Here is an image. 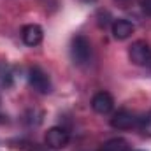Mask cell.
Segmentation results:
<instances>
[{
    "label": "cell",
    "mask_w": 151,
    "mask_h": 151,
    "mask_svg": "<svg viewBox=\"0 0 151 151\" xmlns=\"http://www.w3.org/2000/svg\"><path fill=\"white\" fill-rule=\"evenodd\" d=\"M2 118H4V114H2V104H0V121H2Z\"/></svg>",
    "instance_id": "cell-13"
},
{
    "label": "cell",
    "mask_w": 151,
    "mask_h": 151,
    "mask_svg": "<svg viewBox=\"0 0 151 151\" xmlns=\"http://www.w3.org/2000/svg\"><path fill=\"white\" fill-rule=\"evenodd\" d=\"M142 7H144V11L151 16V0H142Z\"/></svg>",
    "instance_id": "cell-11"
},
{
    "label": "cell",
    "mask_w": 151,
    "mask_h": 151,
    "mask_svg": "<svg viewBox=\"0 0 151 151\" xmlns=\"http://www.w3.org/2000/svg\"><path fill=\"white\" fill-rule=\"evenodd\" d=\"M100 151H130V150H128V142L125 139L114 137V139H109L107 142H104Z\"/></svg>",
    "instance_id": "cell-9"
},
{
    "label": "cell",
    "mask_w": 151,
    "mask_h": 151,
    "mask_svg": "<svg viewBox=\"0 0 151 151\" xmlns=\"http://www.w3.org/2000/svg\"><path fill=\"white\" fill-rule=\"evenodd\" d=\"M91 107L99 114H109L114 109V99L107 91H99L91 99Z\"/></svg>",
    "instance_id": "cell-6"
},
{
    "label": "cell",
    "mask_w": 151,
    "mask_h": 151,
    "mask_svg": "<svg viewBox=\"0 0 151 151\" xmlns=\"http://www.w3.org/2000/svg\"><path fill=\"white\" fill-rule=\"evenodd\" d=\"M83 4H91V2H95V0H81Z\"/></svg>",
    "instance_id": "cell-12"
},
{
    "label": "cell",
    "mask_w": 151,
    "mask_h": 151,
    "mask_svg": "<svg viewBox=\"0 0 151 151\" xmlns=\"http://www.w3.org/2000/svg\"><path fill=\"white\" fill-rule=\"evenodd\" d=\"M42 37H44V32L39 25H25L23 30H21V39L27 46H37L42 42Z\"/></svg>",
    "instance_id": "cell-7"
},
{
    "label": "cell",
    "mask_w": 151,
    "mask_h": 151,
    "mask_svg": "<svg viewBox=\"0 0 151 151\" xmlns=\"http://www.w3.org/2000/svg\"><path fill=\"white\" fill-rule=\"evenodd\" d=\"M141 121V118H137V114L132 113V111H127V109H121L111 118V125L114 128H119V130H127V128H132V127H137Z\"/></svg>",
    "instance_id": "cell-5"
},
{
    "label": "cell",
    "mask_w": 151,
    "mask_h": 151,
    "mask_svg": "<svg viewBox=\"0 0 151 151\" xmlns=\"http://www.w3.org/2000/svg\"><path fill=\"white\" fill-rule=\"evenodd\" d=\"M28 83H30V86L37 93H42V95H46V93H49L53 90V84H51L49 76L46 74L40 67H32L28 70Z\"/></svg>",
    "instance_id": "cell-3"
},
{
    "label": "cell",
    "mask_w": 151,
    "mask_h": 151,
    "mask_svg": "<svg viewBox=\"0 0 151 151\" xmlns=\"http://www.w3.org/2000/svg\"><path fill=\"white\" fill-rule=\"evenodd\" d=\"M128 56L132 60V63L139 65V67H144V65H150L151 63V47L146 40H135L130 49H128Z\"/></svg>",
    "instance_id": "cell-2"
},
{
    "label": "cell",
    "mask_w": 151,
    "mask_h": 151,
    "mask_svg": "<svg viewBox=\"0 0 151 151\" xmlns=\"http://www.w3.org/2000/svg\"><path fill=\"white\" fill-rule=\"evenodd\" d=\"M11 84H12V69L5 62H0V88H9Z\"/></svg>",
    "instance_id": "cell-10"
},
{
    "label": "cell",
    "mask_w": 151,
    "mask_h": 151,
    "mask_svg": "<svg viewBox=\"0 0 151 151\" xmlns=\"http://www.w3.org/2000/svg\"><path fill=\"white\" fill-rule=\"evenodd\" d=\"M69 132L62 127H53L46 132V144L51 148V150H62L69 144Z\"/></svg>",
    "instance_id": "cell-4"
},
{
    "label": "cell",
    "mask_w": 151,
    "mask_h": 151,
    "mask_svg": "<svg viewBox=\"0 0 151 151\" xmlns=\"http://www.w3.org/2000/svg\"><path fill=\"white\" fill-rule=\"evenodd\" d=\"M134 30H135V27H134V23L128 21V19H116L113 23V35H114V39H118V40L128 39L134 34Z\"/></svg>",
    "instance_id": "cell-8"
},
{
    "label": "cell",
    "mask_w": 151,
    "mask_h": 151,
    "mask_svg": "<svg viewBox=\"0 0 151 151\" xmlns=\"http://www.w3.org/2000/svg\"><path fill=\"white\" fill-rule=\"evenodd\" d=\"M91 42L84 35H76L70 42V58L76 65H86L91 60Z\"/></svg>",
    "instance_id": "cell-1"
},
{
    "label": "cell",
    "mask_w": 151,
    "mask_h": 151,
    "mask_svg": "<svg viewBox=\"0 0 151 151\" xmlns=\"http://www.w3.org/2000/svg\"><path fill=\"white\" fill-rule=\"evenodd\" d=\"M119 2H128V0H119Z\"/></svg>",
    "instance_id": "cell-14"
},
{
    "label": "cell",
    "mask_w": 151,
    "mask_h": 151,
    "mask_svg": "<svg viewBox=\"0 0 151 151\" xmlns=\"http://www.w3.org/2000/svg\"><path fill=\"white\" fill-rule=\"evenodd\" d=\"M150 65H151V63H150Z\"/></svg>",
    "instance_id": "cell-15"
}]
</instances>
